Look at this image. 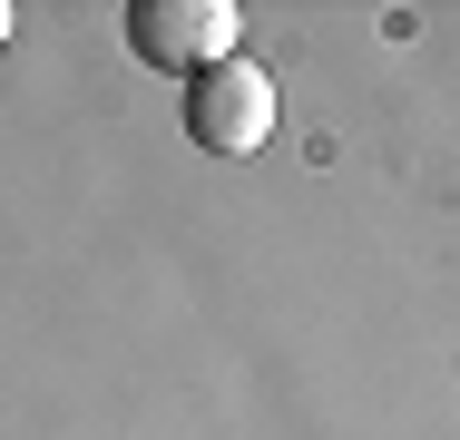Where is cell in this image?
Instances as JSON below:
<instances>
[{
  "mask_svg": "<svg viewBox=\"0 0 460 440\" xmlns=\"http://www.w3.org/2000/svg\"><path fill=\"white\" fill-rule=\"evenodd\" d=\"M186 137L206 147V157H255L265 137H275V79L235 49V59H216V69H196L186 79Z\"/></svg>",
  "mask_w": 460,
  "mask_h": 440,
  "instance_id": "cell-1",
  "label": "cell"
},
{
  "mask_svg": "<svg viewBox=\"0 0 460 440\" xmlns=\"http://www.w3.org/2000/svg\"><path fill=\"white\" fill-rule=\"evenodd\" d=\"M128 40H137L147 69H186L196 79V69L235 59V0H137Z\"/></svg>",
  "mask_w": 460,
  "mask_h": 440,
  "instance_id": "cell-2",
  "label": "cell"
},
{
  "mask_svg": "<svg viewBox=\"0 0 460 440\" xmlns=\"http://www.w3.org/2000/svg\"><path fill=\"white\" fill-rule=\"evenodd\" d=\"M0 40H10V10H0Z\"/></svg>",
  "mask_w": 460,
  "mask_h": 440,
  "instance_id": "cell-3",
  "label": "cell"
}]
</instances>
